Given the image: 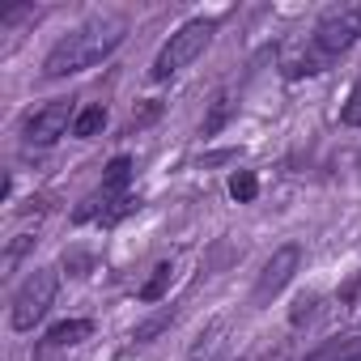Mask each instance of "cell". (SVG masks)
<instances>
[{
	"instance_id": "obj_5",
	"label": "cell",
	"mask_w": 361,
	"mask_h": 361,
	"mask_svg": "<svg viewBox=\"0 0 361 361\" xmlns=\"http://www.w3.org/2000/svg\"><path fill=\"white\" fill-rule=\"evenodd\" d=\"M77 111H81V106H73L68 98H51L47 106H39V111L26 119V128H22L26 145H30V149H47V145H56L64 132H73Z\"/></svg>"
},
{
	"instance_id": "obj_7",
	"label": "cell",
	"mask_w": 361,
	"mask_h": 361,
	"mask_svg": "<svg viewBox=\"0 0 361 361\" xmlns=\"http://www.w3.org/2000/svg\"><path fill=\"white\" fill-rule=\"evenodd\" d=\"M331 60L310 43V39H293L289 47H285V56H281V73L289 77V81H302V77H314V73H323Z\"/></svg>"
},
{
	"instance_id": "obj_2",
	"label": "cell",
	"mask_w": 361,
	"mask_h": 361,
	"mask_svg": "<svg viewBox=\"0 0 361 361\" xmlns=\"http://www.w3.org/2000/svg\"><path fill=\"white\" fill-rule=\"evenodd\" d=\"M213 35H217V22H209V18H196V22H188V26H178V30L161 43V51H157V60H153V81H166V77H174V73H183L192 60H200L204 47L213 43Z\"/></svg>"
},
{
	"instance_id": "obj_1",
	"label": "cell",
	"mask_w": 361,
	"mask_h": 361,
	"mask_svg": "<svg viewBox=\"0 0 361 361\" xmlns=\"http://www.w3.org/2000/svg\"><path fill=\"white\" fill-rule=\"evenodd\" d=\"M128 39V22L123 18H90L77 30H68L43 60V77H77L94 64H102L119 43Z\"/></svg>"
},
{
	"instance_id": "obj_15",
	"label": "cell",
	"mask_w": 361,
	"mask_h": 361,
	"mask_svg": "<svg viewBox=\"0 0 361 361\" xmlns=\"http://www.w3.org/2000/svg\"><path fill=\"white\" fill-rule=\"evenodd\" d=\"M170 319H174V310H157L153 319H145V323H140V327L132 331V340H136V344H149V340H153V336H157L161 327H170Z\"/></svg>"
},
{
	"instance_id": "obj_4",
	"label": "cell",
	"mask_w": 361,
	"mask_h": 361,
	"mask_svg": "<svg viewBox=\"0 0 361 361\" xmlns=\"http://www.w3.org/2000/svg\"><path fill=\"white\" fill-rule=\"evenodd\" d=\"M357 39H361V5H331V9L319 13V22H314V30H310V43H314L327 60L344 56Z\"/></svg>"
},
{
	"instance_id": "obj_9",
	"label": "cell",
	"mask_w": 361,
	"mask_h": 361,
	"mask_svg": "<svg viewBox=\"0 0 361 361\" xmlns=\"http://www.w3.org/2000/svg\"><path fill=\"white\" fill-rule=\"evenodd\" d=\"M230 323L226 319H217L204 336H200V344L192 348V361H226V353H230Z\"/></svg>"
},
{
	"instance_id": "obj_10",
	"label": "cell",
	"mask_w": 361,
	"mask_h": 361,
	"mask_svg": "<svg viewBox=\"0 0 361 361\" xmlns=\"http://www.w3.org/2000/svg\"><path fill=\"white\" fill-rule=\"evenodd\" d=\"M128 183H132V157H128V153H119V157H111V161H106L102 192H106V196H115V200H123V196H132V192H128Z\"/></svg>"
},
{
	"instance_id": "obj_16",
	"label": "cell",
	"mask_w": 361,
	"mask_h": 361,
	"mask_svg": "<svg viewBox=\"0 0 361 361\" xmlns=\"http://www.w3.org/2000/svg\"><path fill=\"white\" fill-rule=\"evenodd\" d=\"M340 119H344L348 128H361V77H357V85H353V94H348V102H344Z\"/></svg>"
},
{
	"instance_id": "obj_6",
	"label": "cell",
	"mask_w": 361,
	"mask_h": 361,
	"mask_svg": "<svg viewBox=\"0 0 361 361\" xmlns=\"http://www.w3.org/2000/svg\"><path fill=\"white\" fill-rule=\"evenodd\" d=\"M302 268V247L298 243H285V247H276L272 255H268V264H264V272H259V281H255V293H251V302L255 306H268L289 281H293V272Z\"/></svg>"
},
{
	"instance_id": "obj_13",
	"label": "cell",
	"mask_w": 361,
	"mask_h": 361,
	"mask_svg": "<svg viewBox=\"0 0 361 361\" xmlns=\"http://www.w3.org/2000/svg\"><path fill=\"white\" fill-rule=\"evenodd\" d=\"M230 115H234V102H230V94L221 90V94L213 98V106H209V119L200 123V132H204V136H217V132L230 123Z\"/></svg>"
},
{
	"instance_id": "obj_8",
	"label": "cell",
	"mask_w": 361,
	"mask_h": 361,
	"mask_svg": "<svg viewBox=\"0 0 361 361\" xmlns=\"http://www.w3.org/2000/svg\"><path fill=\"white\" fill-rule=\"evenodd\" d=\"M94 336V323L90 319H64V323H56L43 340H39V348H35V357H51V353H64V348H77V344H85Z\"/></svg>"
},
{
	"instance_id": "obj_14",
	"label": "cell",
	"mask_w": 361,
	"mask_h": 361,
	"mask_svg": "<svg viewBox=\"0 0 361 361\" xmlns=\"http://www.w3.org/2000/svg\"><path fill=\"white\" fill-rule=\"evenodd\" d=\"M230 196H234L238 204H251V200L259 196V178H255V170H234V174H230Z\"/></svg>"
},
{
	"instance_id": "obj_12",
	"label": "cell",
	"mask_w": 361,
	"mask_h": 361,
	"mask_svg": "<svg viewBox=\"0 0 361 361\" xmlns=\"http://www.w3.org/2000/svg\"><path fill=\"white\" fill-rule=\"evenodd\" d=\"M170 281H174V264H157L153 276L136 289V298H140V302H161V298L170 293Z\"/></svg>"
},
{
	"instance_id": "obj_3",
	"label": "cell",
	"mask_w": 361,
	"mask_h": 361,
	"mask_svg": "<svg viewBox=\"0 0 361 361\" xmlns=\"http://www.w3.org/2000/svg\"><path fill=\"white\" fill-rule=\"evenodd\" d=\"M56 289H60L56 268H35V272H26V281L18 285L13 306H9V327H13V331H35V323L47 319V310H51V302H56Z\"/></svg>"
},
{
	"instance_id": "obj_11",
	"label": "cell",
	"mask_w": 361,
	"mask_h": 361,
	"mask_svg": "<svg viewBox=\"0 0 361 361\" xmlns=\"http://www.w3.org/2000/svg\"><path fill=\"white\" fill-rule=\"evenodd\" d=\"M106 106L102 102H85L81 111H77V119H73V140H94L102 128H106Z\"/></svg>"
}]
</instances>
